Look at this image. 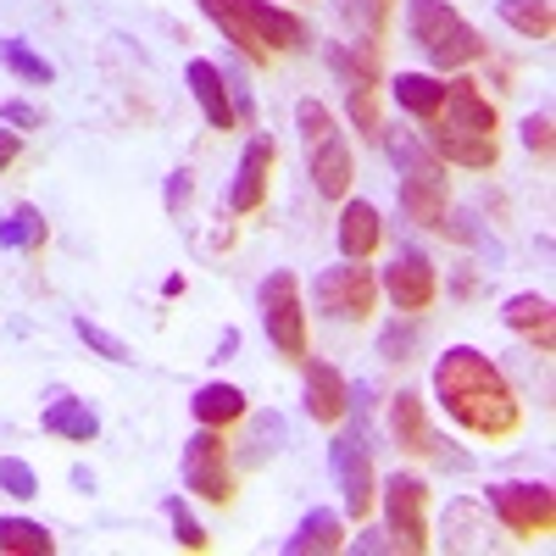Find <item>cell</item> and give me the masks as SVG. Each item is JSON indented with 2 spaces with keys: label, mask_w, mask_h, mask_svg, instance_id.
<instances>
[{
  "label": "cell",
  "mask_w": 556,
  "mask_h": 556,
  "mask_svg": "<svg viewBox=\"0 0 556 556\" xmlns=\"http://www.w3.org/2000/svg\"><path fill=\"white\" fill-rule=\"evenodd\" d=\"M434 401L445 406V417H456L468 434H484V440H506L523 424V401L513 395L501 367L473 345H451L434 362Z\"/></svg>",
  "instance_id": "cell-1"
},
{
  "label": "cell",
  "mask_w": 556,
  "mask_h": 556,
  "mask_svg": "<svg viewBox=\"0 0 556 556\" xmlns=\"http://www.w3.org/2000/svg\"><path fill=\"white\" fill-rule=\"evenodd\" d=\"M495 106L490 96L473 84V78H451L445 84V106L429 117V134H424V146L445 162V167H468V173H490L501 146H495Z\"/></svg>",
  "instance_id": "cell-2"
},
{
  "label": "cell",
  "mask_w": 556,
  "mask_h": 556,
  "mask_svg": "<svg viewBox=\"0 0 556 556\" xmlns=\"http://www.w3.org/2000/svg\"><path fill=\"white\" fill-rule=\"evenodd\" d=\"M201 12L240 45L251 62H273L312 45V28L301 12H285L273 0H201Z\"/></svg>",
  "instance_id": "cell-3"
},
{
  "label": "cell",
  "mask_w": 556,
  "mask_h": 556,
  "mask_svg": "<svg viewBox=\"0 0 556 556\" xmlns=\"http://www.w3.org/2000/svg\"><path fill=\"white\" fill-rule=\"evenodd\" d=\"M406 39L424 51L434 67L456 73V67H473L484 62V34L462 17L451 0H406Z\"/></svg>",
  "instance_id": "cell-4"
},
{
  "label": "cell",
  "mask_w": 556,
  "mask_h": 556,
  "mask_svg": "<svg viewBox=\"0 0 556 556\" xmlns=\"http://www.w3.org/2000/svg\"><path fill=\"white\" fill-rule=\"evenodd\" d=\"M390 156L401 167V212L417 223V228H440L445 223V206H451V178H445V162L424 146V139H390Z\"/></svg>",
  "instance_id": "cell-5"
},
{
  "label": "cell",
  "mask_w": 556,
  "mask_h": 556,
  "mask_svg": "<svg viewBox=\"0 0 556 556\" xmlns=\"http://www.w3.org/2000/svg\"><path fill=\"white\" fill-rule=\"evenodd\" d=\"M295 128H301V146H306V173L317 184L323 201H345L351 195V146L334 123V112L323 101H301L295 106Z\"/></svg>",
  "instance_id": "cell-6"
},
{
  "label": "cell",
  "mask_w": 556,
  "mask_h": 556,
  "mask_svg": "<svg viewBox=\"0 0 556 556\" xmlns=\"http://www.w3.org/2000/svg\"><path fill=\"white\" fill-rule=\"evenodd\" d=\"M256 306H262V329H267V345L285 356V362H306V306H301V278L290 267H278L262 278L256 290Z\"/></svg>",
  "instance_id": "cell-7"
},
{
  "label": "cell",
  "mask_w": 556,
  "mask_h": 556,
  "mask_svg": "<svg viewBox=\"0 0 556 556\" xmlns=\"http://www.w3.org/2000/svg\"><path fill=\"white\" fill-rule=\"evenodd\" d=\"M384 495V534L395 551H412V556H424L434 540H429V484L417 479V473H395L379 484Z\"/></svg>",
  "instance_id": "cell-8"
},
{
  "label": "cell",
  "mask_w": 556,
  "mask_h": 556,
  "mask_svg": "<svg viewBox=\"0 0 556 556\" xmlns=\"http://www.w3.org/2000/svg\"><path fill=\"white\" fill-rule=\"evenodd\" d=\"M312 295H317V312L329 317V323H367L374 317V306H379V278H374V267L367 262H340V267H329L312 285Z\"/></svg>",
  "instance_id": "cell-9"
},
{
  "label": "cell",
  "mask_w": 556,
  "mask_h": 556,
  "mask_svg": "<svg viewBox=\"0 0 556 556\" xmlns=\"http://www.w3.org/2000/svg\"><path fill=\"white\" fill-rule=\"evenodd\" d=\"M390 434H395V451L424 456V462H434V468H451V473H468L473 468V456L451 451V440H440L429 429V412H424V395H417V390H401L390 401Z\"/></svg>",
  "instance_id": "cell-10"
},
{
  "label": "cell",
  "mask_w": 556,
  "mask_h": 556,
  "mask_svg": "<svg viewBox=\"0 0 556 556\" xmlns=\"http://www.w3.org/2000/svg\"><path fill=\"white\" fill-rule=\"evenodd\" d=\"M490 513L501 518V529L513 540H540L556 523V495H551V484L506 479V484H490Z\"/></svg>",
  "instance_id": "cell-11"
},
{
  "label": "cell",
  "mask_w": 556,
  "mask_h": 556,
  "mask_svg": "<svg viewBox=\"0 0 556 556\" xmlns=\"http://www.w3.org/2000/svg\"><path fill=\"white\" fill-rule=\"evenodd\" d=\"M184 490L201 495L206 506H228V501H235V468H228L223 429H201V434L184 440Z\"/></svg>",
  "instance_id": "cell-12"
},
{
  "label": "cell",
  "mask_w": 556,
  "mask_h": 556,
  "mask_svg": "<svg viewBox=\"0 0 556 556\" xmlns=\"http://www.w3.org/2000/svg\"><path fill=\"white\" fill-rule=\"evenodd\" d=\"M329 67L340 73L345 84V101H351V117L367 139H379V51L374 45H334L329 51Z\"/></svg>",
  "instance_id": "cell-13"
},
{
  "label": "cell",
  "mask_w": 556,
  "mask_h": 556,
  "mask_svg": "<svg viewBox=\"0 0 556 556\" xmlns=\"http://www.w3.org/2000/svg\"><path fill=\"white\" fill-rule=\"evenodd\" d=\"M329 468L340 479V501H345V518H367L374 513V501H379V473H374V451H367V434L351 429L329 445Z\"/></svg>",
  "instance_id": "cell-14"
},
{
  "label": "cell",
  "mask_w": 556,
  "mask_h": 556,
  "mask_svg": "<svg viewBox=\"0 0 556 556\" xmlns=\"http://www.w3.org/2000/svg\"><path fill=\"white\" fill-rule=\"evenodd\" d=\"M384 295L395 301V312H429L434 295H440V273H434V262L417 251V245L395 251V262L384 267Z\"/></svg>",
  "instance_id": "cell-15"
},
{
  "label": "cell",
  "mask_w": 556,
  "mask_h": 556,
  "mask_svg": "<svg viewBox=\"0 0 556 556\" xmlns=\"http://www.w3.org/2000/svg\"><path fill=\"white\" fill-rule=\"evenodd\" d=\"M273 162H278L273 134H251V146L240 151V167H235V184H228V206H235L240 217H245V212H256V206L267 201Z\"/></svg>",
  "instance_id": "cell-16"
},
{
  "label": "cell",
  "mask_w": 556,
  "mask_h": 556,
  "mask_svg": "<svg viewBox=\"0 0 556 556\" xmlns=\"http://www.w3.org/2000/svg\"><path fill=\"white\" fill-rule=\"evenodd\" d=\"M184 84H190V96H195V106H201V117L212 123V128H235L240 123V112H235V96H228V78H223V67L217 62H206V56H195L190 67H184Z\"/></svg>",
  "instance_id": "cell-17"
},
{
  "label": "cell",
  "mask_w": 556,
  "mask_h": 556,
  "mask_svg": "<svg viewBox=\"0 0 556 556\" xmlns=\"http://www.w3.org/2000/svg\"><path fill=\"white\" fill-rule=\"evenodd\" d=\"M301 367H306V390H301L306 417H312V424H340L345 406H351L345 374H340V367H329V362H301Z\"/></svg>",
  "instance_id": "cell-18"
},
{
  "label": "cell",
  "mask_w": 556,
  "mask_h": 556,
  "mask_svg": "<svg viewBox=\"0 0 556 556\" xmlns=\"http://www.w3.org/2000/svg\"><path fill=\"white\" fill-rule=\"evenodd\" d=\"M379 240H384V223H379V206L374 201H340V256H351V262H367L379 251Z\"/></svg>",
  "instance_id": "cell-19"
},
{
  "label": "cell",
  "mask_w": 556,
  "mask_h": 556,
  "mask_svg": "<svg viewBox=\"0 0 556 556\" xmlns=\"http://www.w3.org/2000/svg\"><path fill=\"white\" fill-rule=\"evenodd\" d=\"M334 551H345V518L329 506H312L301 529L285 540V556H334Z\"/></svg>",
  "instance_id": "cell-20"
},
{
  "label": "cell",
  "mask_w": 556,
  "mask_h": 556,
  "mask_svg": "<svg viewBox=\"0 0 556 556\" xmlns=\"http://www.w3.org/2000/svg\"><path fill=\"white\" fill-rule=\"evenodd\" d=\"M501 323L513 334H523V340H534L540 351H551L556 345V312H551V301L545 295H534V290H523V295H513L501 306Z\"/></svg>",
  "instance_id": "cell-21"
},
{
  "label": "cell",
  "mask_w": 556,
  "mask_h": 556,
  "mask_svg": "<svg viewBox=\"0 0 556 556\" xmlns=\"http://www.w3.org/2000/svg\"><path fill=\"white\" fill-rule=\"evenodd\" d=\"M39 429L56 434V440H73V445H89L101 434V417L89 401H73V395H51V406L39 412Z\"/></svg>",
  "instance_id": "cell-22"
},
{
  "label": "cell",
  "mask_w": 556,
  "mask_h": 556,
  "mask_svg": "<svg viewBox=\"0 0 556 556\" xmlns=\"http://www.w3.org/2000/svg\"><path fill=\"white\" fill-rule=\"evenodd\" d=\"M190 412H195L201 429H228V424H240L251 406H245V390H240V384H223V379H217V384H201V390H195Z\"/></svg>",
  "instance_id": "cell-23"
},
{
  "label": "cell",
  "mask_w": 556,
  "mask_h": 556,
  "mask_svg": "<svg viewBox=\"0 0 556 556\" xmlns=\"http://www.w3.org/2000/svg\"><path fill=\"white\" fill-rule=\"evenodd\" d=\"M445 551H490V518L479 501L445 506Z\"/></svg>",
  "instance_id": "cell-24"
},
{
  "label": "cell",
  "mask_w": 556,
  "mask_h": 556,
  "mask_svg": "<svg viewBox=\"0 0 556 556\" xmlns=\"http://www.w3.org/2000/svg\"><path fill=\"white\" fill-rule=\"evenodd\" d=\"M390 96H395V106H401L406 117L429 123V117L445 106V84H440V78H429V73H401V78L390 84Z\"/></svg>",
  "instance_id": "cell-25"
},
{
  "label": "cell",
  "mask_w": 556,
  "mask_h": 556,
  "mask_svg": "<svg viewBox=\"0 0 556 556\" xmlns=\"http://www.w3.org/2000/svg\"><path fill=\"white\" fill-rule=\"evenodd\" d=\"M45 212L34 206V201H17L7 217H0V245L7 251H45Z\"/></svg>",
  "instance_id": "cell-26"
},
{
  "label": "cell",
  "mask_w": 556,
  "mask_h": 556,
  "mask_svg": "<svg viewBox=\"0 0 556 556\" xmlns=\"http://www.w3.org/2000/svg\"><path fill=\"white\" fill-rule=\"evenodd\" d=\"M495 12L501 23L523 34V39H551L556 34V12H551V0H495Z\"/></svg>",
  "instance_id": "cell-27"
},
{
  "label": "cell",
  "mask_w": 556,
  "mask_h": 556,
  "mask_svg": "<svg viewBox=\"0 0 556 556\" xmlns=\"http://www.w3.org/2000/svg\"><path fill=\"white\" fill-rule=\"evenodd\" d=\"M0 551L7 556H51L56 534L34 518H0Z\"/></svg>",
  "instance_id": "cell-28"
},
{
  "label": "cell",
  "mask_w": 556,
  "mask_h": 556,
  "mask_svg": "<svg viewBox=\"0 0 556 556\" xmlns=\"http://www.w3.org/2000/svg\"><path fill=\"white\" fill-rule=\"evenodd\" d=\"M340 12H345V23H356V28H362V39L379 51V39L390 34V12H395V0H340Z\"/></svg>",
  "instance_id": "cell-29"
},
{
  "label": "cell",
  "mask_w": 556,
  "mask_h": 556,
  "mask_svg": "<svg viewBox=\"0 0 556 556\" xmlns=\"http://www.w3.org/2000/svg\"><path fill=\"white\" fill-rule=\"evenodd\" d=\"M0 67H7L12 78H23V84H51L56 78V67L45 56H34L23 39H0Z\"/></svg>",
  "instance_id": "cell-30"
},
{
  "label": "cell",
  "mask_w": 556,
  "mask_h": 556,
  "mask_svg": "<svg viewBox=\"0 0 556 556\" xmlns=\"http://www.w3.org/2000/svg\"><path fill=\"white\" fill-rule=\"evenodd\" d=\"M73 334H78L89 351H96V356L117 362V367H123V362H134V351H128V345H123L112 329H101V323H89V317H73Z\"/></svg>",
  "instance_id": "cell-31"
},
{
  "label": "cell",
  "mask_w": 556,
  "mask_h": 556,
  "mask_svg": "<svg viewBox=\"0 0 556 556\" xmlns=\"http://www.w3.org/2000/svg\"><path fill=\"white\" fill-rule=\"evenodd\" d=\"M162 513H167V523H173V540L184 545V551H206V529L195 523V513L184 506V495H167L162 501Z\"/></svg>",
  "instance_id": "cell-32"
},
{
  "label": "cell",
  "mask_w": 556,
  "mask_h": 556,
  "mask_svg": "<svg viewBox=\"0 0 556 556\" xmlns=\"http://www.w3.org/2000/svg\"><path fill=\"white\" fill-rule=\"evenodd\" d=\"M278 445H285V417L278 412H262V417H251V462H262V456H273Z\"/></svg>",
  "instance_id": "cell-33"
},
{
  "label": "cell",
  "mask_w": 556,
  "mask_h": 556,
  "mask_svg": "<svg viewBox=\"0 0 556 556\" xmlns=\"http://www.w3.org/2000/svg\"><path fill=\"white\" fill-rule=\"evenodd\" d=\"M0 490L17 495V501H34L39 495V473L28 468L23 456H0Z\"/></svg>",
  "instance_id": "cell-34"
},
{
  "label": "cell",
  "mask_w": 556,
  "mask_h": 556,
  "mask_svg": "<svg viewBox=\"0 0 556 556\" xmlns=\"http://www.w3.org/2000/svg\"><path fill=\"white\" fill-rule=\"evenodd\" d=\"M523 146H529L534 156H551V112L523 117Z\"/></svg>",
  "instance_id": "cell-35"
},
{
  "label": "cell",
  "mask_w": 556,
  "mask_h": 556,
  "mask_svg": "<svg viewBox=\"0 0 556 556\" xmlns=\"http://www.w3.org/2000/svg\"><path fill=\"white\" fill-rule=\"evenodd\" d=\"M412 345H417V329H401V323H395V329H384V340H379L384 362H412V356H406Z\"/></svg>",
  "instance_id": "cell-36"
},
{
  "label": "cell",
  "mask_w": 556,
  "mask_h": 556,
  "mask_svg": "<svg viewBox=\"0 0 556 556\" xmlns=\"http://www.w3.org/2000/svg\"><path fill=\"white\" fill-rule=\"evenodd\" d=\"M0 117H7L12 128H39V112L28 101H7V106H0Z\"/></svg>",
  "instance_id": "cell-37"
},
{
  "label": "cell",
  "mask_w": 556,
  "mask_h": 556,
  "mask_svg": "<svg viewBox=\"0 0 556 556\" xmlns=\"http://www.w3.org/2000/svg\"><path fill=\"white\" fill-rule=\"evenodd\" d=\"M17 151H23V134H7V128H0V173L17 162Z\"/></svg>",
  "instance_id": "cell-38"
},
{
  "label": "cell",
  "mask_w": 556,
  "mask_h": 556,
  "mask_svg": "<svg viewBox=\"0 0 556 556\" xmlns=\"http://www.w3.org/2000/svg\"><path fill=\"white\" fill-rule=\"evenodd\" d=\"M240 351V329H223V340H217V356H235Z\"/></svg>",
  "instance_id": "cell-39"
},
{
  "label": "cell",
  "mask_w": 556,
  "mask_h": 556,
  "mask_svg": "<svg viewBox=\"0 0 556 556\" xmlns=\"http://www.w3.org/2000/svg\"><path fill=\"white\" fill-rule=\"evenodd\" d=\"M67 479H73V490H84V495H89V490H96V473H89V468H73Z\"/></svg>",
  "instance_id": "cell-40"
}]
</instances>
